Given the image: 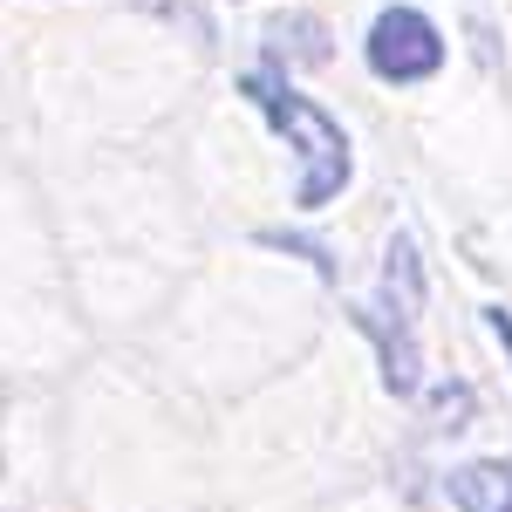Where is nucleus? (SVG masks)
I'll return each instance as SVG.
<instances>
[{
  "mask_svg": "<svg viewBox=\"0 0 512 512\" xmlns=\"http://www.w3.org/2000/svg\"><path fill=\"white\" fill-rule=\"evenodd\" d=\"M417 321H424V253L417 239L396 233L383 253V274L376 294L355 301V328L369 335V349L383 362V390L390 396H417L424 390V342H417Z\"/></svg>",
  "mask_w": 512,
  "mask_h": 512,
  "instance_id": "2",
  "label": "nucleus"
},
{
  "mask_svg": "<svg viewBox=\"0 0 512 512\" xmlns=\"http://www.w3.org/2000/svg\"><path fill=\"white\" fill-rule=\"evenodd\" d=\"M458 512H512V458H472L444 478Z\"/></svg>",
  "mask_w": 512,
  "mask_h": 512,
  "instance_id": "4",
  "label": "nucleus"
},
{
  "mask_svg": "<svg viewBox=\"0 0 512 512\" xmlns=\"http://www.w3.org/2000/svg\"><path fill=\"white\" fill-rule=\"evenodd\" d=\"M239 96L274 123L280 137H287V151L301 158V178H294V205L301 212H321L328 198H342V185H349V171H355L349 137H342V123L328 117L315 96H301L280 69H246L239 76Z\"/></svg>",
  "mask_w": 512,
  "mask_h": 512,
  "instance_id": "1",
  "label": "nucleus"
},
{
  "mask_svg": "<svg viewBox=\"0 0 512 512\" xmlns=\"http://www.w3.org/2000/svg\"><path fill=\"white\" fill-rule=\"evenodd\" d=\"M485 328L499 335V349H506V362H512V308H485Z\"/></svg>",
  "mask_w": 512,
  "mask_h": 512,
  "instance_id": "5",
  "label": "nucleus"
},
{
  "mask_svg": "<svg viewBox=\"0 0 512 512\" xmlns=\"http://www.w3.org/2000/svg\"><path fill=\"white\" fill-rule=\"evenodd\" d=\"M0 451H7V390H0Z\"/></svg>",
  "mask_w": 512,
  "mask_h": 512,
  "instance_id": "6",
  "label": "nucleus"
},
{
  "mask_svg": "<svg viewBox=\"0 0 512 512\" xmlns=\"http://www.w3.org/2000/svg\"><path fill=\"white\" fill-rule=\"evenodd\" d=\"M362 55H369V76L376 82H431L444 69V35H437L431 14H417V7H383L376 21H369V41H362Z\"/></svg>",
  "mask_w": 512,
  "mask_h": 512,
  "instance_id": "3",
  "label": "nucleus"
}]
</instances>
